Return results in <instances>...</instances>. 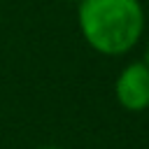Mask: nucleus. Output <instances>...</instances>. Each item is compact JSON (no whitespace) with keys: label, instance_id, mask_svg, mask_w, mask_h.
Segmentation results:
<instances>
[{"label":"nucleus","instance_id":"nucleus-1","mask_svg":"<svg viewBox=\"0 0 149 149\" xmlns=\"http://www.w3.org/2000/svg\"><path fill=\"white\" fill-rule=\"evenodd\" d=\"M77 23L93 51L123 56L144 33V9L140 0H79Z\"/></svg>","mask_w":149,"mask_h":149},{"label":"nucleus","instance_id":"nucleus-2","mask_svg":"<svg viewBox=\"0 0 149 149\" xmlns=\"http://www.w3.org/2000/svg\"><path fill=\"white\" fill-rule=\"evenodd\" d=\"M116 102L128 112L149 109V65L144 61L128 63L114 81Z\"/></svg>","mask_w":149,"mask_h":149},{"label":"nucleus","instance_id":"nucleus-3","mask_svg":"<svg viewBox=\"0 0 149 149\" xmlns=\"http://www.w3.org/2000/svg\"><path fill=\"white\" fill-rule=\"evenodd\" d=\"M144 63L149 65V44H147V51H144Z\"/></svg>","mask_w":149,"mask_h":149},{"label":"nucleus","instance_id":"nucleus-4","mask_svg":"<svg viewBox=\"0 0 149 149\" xmlns=\"http://www.w3.org/2000/svg\"><path fill=\"white\" fill-rule=\"evenodd\" d=\"M42 149H63V147H42Z\"/></svg>","mask_w":149,"mask_h":149},{"label":"nucleus","instance_id":"nucleus-5","mask_svg":"<svg viewBox=\"0 0 149 149\" xmlns=\"http://www.w3.org/2000/svg\"><path fill=\"white\" fill-rule=\"evenodd\" d=\"M70 2H79V0H70Z\"/></svg>","mask_w":149,"mask_h":149}]
</instances>
